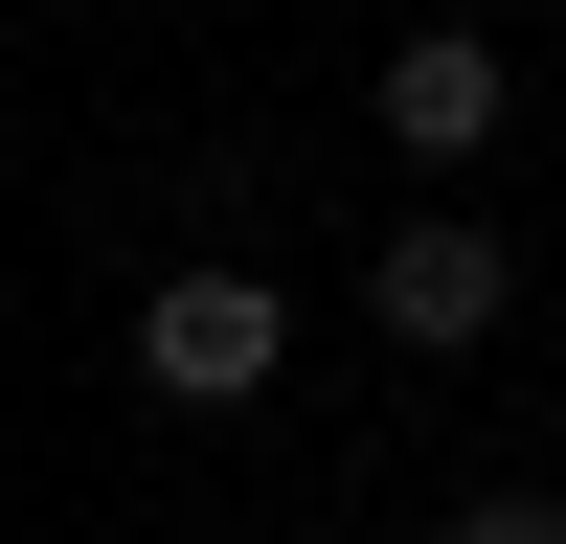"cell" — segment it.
Listing matches in <instances>:
<instances>
[{"label":"cell","mask_w":566,"mask_h":544,"mask_svg":"<svg viewBox=\"0 0 566 544\" xmlns=\"http://www.w3.org/2000/svg\"><path fill=\"white\" fill-rule=\"evenodd\" d=\"M431 544H566V499H544V477H476V499H453Z\"/></svg>","instance_id":"4"},{"label":"cell","mask_w":566,"mask_h":544,"mask_svg":"<svg viewBox=\"0 0 566 544\" xmlns=\"http://www.w3.org/2000/svg\"><path fill=\"white\" fill-rule=\"evenodd\" d=\"M272 363H295V295H272L250 250H181L159 295H136V386L159 408H250Z\"/></svg>","instance_id":"1"},{"label":"cell","mask_w":566,"mask_h":544,"mask_svg":"<svg viewBox=\"0 0 566 544\" xmlns=\"http://www.w3.org/2000/svg\"><path fill=\"white\" fill-rule=\"evenodd\" d=\"M363 114H386V159H431V181H476V159H499V114H522V69H499L476 23H408Z\"/></svg>","instance_id":"3"},{"label":"cell","mask_w":566,"mask_h":544,"mask_svg":"<svg viewBox=\"0 0 566 544\" xmlns=\"http://www.w3.org/2000/svg\"><path fill=\"white\" fill-rule=\"evenodd\" d=\"M363 317H386L408 363H453V341H499V317H522V250H499L476 205H408L386 250H363Z\"/></svg>","instance_id":"2"}]
</instances>
